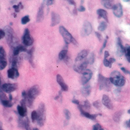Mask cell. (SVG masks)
Returning <instances> with one entry per match:
<instances>
[{"instance_id":"83f0119b","label":"cell","mask_w":130,"mask_h":130,"mask_svg":"<svg viewBox=\"0 0 130 130\" xmlns=\"http://www.w3.org/2000/svg\"><path fill=\"white\" fill-rule=\"evenodd\" d=\"M68 53V50L67 49H64L60 51L59 54V58L60 60H62L65 58V57L67 56Z\"/></svg>"},{"instance_id":"d6986e66","label":"cell","mask_w":130,"mask_h":130,"mask_svg":"<svg viewBox=\"0 0 130 130\" xmlns=\"http://www.w3.org/2000/svg\"><path fill=\"white\" fill-rule=\"evenodd\" d=\"M117 53L120 56L125 53V47L123 46L121 40L119 38L117 39Z\"/></svg>"},{"instance_id":"e0dca14e","label":"cell","mask_w":130,"mask_h":130,"mask_svg":"<svg viewBox=\"0 0 130 130\" xmlns=\"http://www.w3.org/2000/svg\"><path fill=\"white\" fill-rule=\"evenodd\" d=\"M89 51L87 49H84L82 50L80 52L78 53L77 57H76L75 61V62H78L82 61L84 59L86 58V57L87 56V55L89 54Z\"/></svg>"},{"instance_id":"ab89813d","label":"cell","mask_w":130,"mask_h":130,"mask_svg":"<svg viewBox=\"0 0 130 130\" xmlns=\"http://www.w3.org/2000/svg\"><path fill=\"white\" fill-rule=\"evenodd\" d=\"M93 130H104L101 125L99 124H96L93 126Z\"/></svg>"},{"instance_id":"9f6ffc18","label":"cell","mask_w":130,"mask_h":130,"mask_svg":"<svg viewBox=\"0 0 130 130\" xmlns=\"http://www.w3.org/2000/svg\"><path fill=\"white\" fill-rule=\"evenodd\" d=\"M12 99H13V98H12V95L10 94L9 95V100L10 101H11H11L12 100Z\"/></svg>"},{"instance_id":"d590c367","label":"cell","mask_w":130,"mask_h":130,"mask_svg":"<svg viewBox=\"0 0 130 130\" xmlns=\"http://www.w3.org/2000/svg\"><path fill=\"white\" fill-rule=\"evenodd\" d=\"M88 61L89 62V63L90 64H93V63L95 61V54L94 53H91V54H90L89 57L88 59Z\"/></svg>"},{"instance_id":"9a60e30c","label":"cell","mask_w":130,"mask_h":130,"mask_svg":"<svg viewBox=\"0 0 130 130\" xmlns=\"http://www.w3.org/2000/svg\"><path fill=\"white\" fill-rule=\"evenodd\" d=\"M83 106H78V108H79V109L80 110V112L81 113V114L82 115L84 116V117L87 118H89L91 120H95L96 117H97L98 114H91L87 112H86L84 110L83 108Z\"/></svg>"},{"instance_id":"f6af8a7d","label":"cell","mask_w":130,"mask_h":130,"mask_svg":"<svg viewBox=\"0 0 130 130\" xmlns=\"http://www.w3.org/2000/svg\"><path fill=\"white\" fill-rule=\"evenodd\" d=\"M107 38H108V37L107 38V39H106V40H105L104 43V44H103V46H102V48L101 49V50H100V52H101V53H102V51H103V49L105 48V47H106V43H107Z\"/></svg>"},{"instance_id":"1f68e13d","label":"cell","mask_w":130,"mask_h":130,"mask_svg":"<svg viewBox=\"0 0 130 130\" xmlns=\"http://www.w3.org/2000/svg\"><path fill=\"white\" fill-rule=\"evenodd\" d=\"M24 128L26 130H31L30 121L28 117H26L24 120Z\"/></svg>"},{"instance_id":"7402d4cb","label":"cell","mask_w":130,"mask_h":130,"mask_svg":"<svg viewBox=\"0 0 130 130\" xmlns=\"http://www.w3.org/2000/svg\"><path fill=\"white\" fill-rule=\"evenodd\" d=\"M98 15L101 18H103L107 22H108L107 12L103 9H99L97 11Z\"/></svg>"},{"instance_id":"7c38bea8","label":"cell","mask_w":130,"mask_h":130,"mask_svg":"<svg viewBox=\"0 0 130 130\" xmlns=\"http://www.w3.org/2000/svg\"><path fill=\"white\" fill-rule=\"evenodd\" d=\"M45 6V1H43L41 4V6L39 9V11L37 13L36 20L38 23L42 22L44 19V8Z\"/></svg>"},{"instance_id":"52a82bcc","label":"cell","mask_w":130,"mask_h":130,"mask_svg":"<svg viewBox=\"0 0 130 130\" xmlns=\"http://www.w3.org/2000/svg\"><path fill=\"white\" fill-rule=\"evenodd\" d=\"M92 32V27L91 24L89 21H85L82 26V29L81 30V36L82 37H86L89 36L90 34Z\"/></svg>"},{"instance_id":"f546056e","label":"cell","mask_w":130,"mask_h":130,"mask_svg":"<svg viewBox=\"0 0 130 130\" xmlns=\"http://www.w3.org/2000/svg\"><path fill=\"white\" fill-rule=\"evenodd\" d=\"M6 59V53L2 46L0 47V60Z\"/></svg>"},{"instance_id":"6da1fadb","label":"cell","mask_w":130,"mask_h":130,"mask_svg":"<svg viewBox=\"0 0 130 130\" xmlns=\"http://www.w3.org/2000/svg\"><path fill=\"white\" fill-rule=\"evenodd\" d=\"M4 31L6 33V41L9 46L11 48H15L18 43V39L14 35L13 30L9 26H6L4 28Z\"/></svg>"},{"instance_id":"30bf717a","label":"cell","mask_w":130,"mask_h":130,"mask_svg":"<svg viewBox=\"0 0 130 130\" xmlns=\"http://www.w3.org/2000/svg\"><path fill=\"white\" fill-rule=\"evenodd\" d=\"M18 85L16 83H5L1 86V89L7 93H10L17 89Z\"/></svg>"},{"instance_id":"4316f807","label":"cell","mask_w":130,"mask_h":130,"mask_svg":"<svg viewBox=\"0 0 130 130\" xmlns=\"http://www.w3.org/2000/svg\"><path fill=\"white\" fill-rule=\"evenodd\" d=\"M107 23L105 21H102L100 25L98 26V30H99L100 31H104L106 29V28H107Z\"/></svg>"},{"instance_id":"8d00e7d4","label":"cell","mask_w":130,"mask_h":130,"mask_svg":"<svg viewBox=\"0 0 130 130\" xmlns=\"http://www.w3.org/2000/svg\"><path fill=\"white\" fill-rule=\"evenodd\" d=\"M64 114L65 117L67 120H70L71 117V112L67 109H65L64 110Z\"/></svg>"},{"instance_id":"6f0895ef","label":"cell","mask_w":130,"mask_h":130,"mask_svg":"<svg viewBox=\"0 0 130 130\" xmlns=\"http://www.w3.org/2000/svg\"><path fill=\"white\" fill-rule=\"evenodd\" d=\"M11 3H12V4H14V3H15L16 2V1H10V2Z\"/></svg>"},{"instance_id":"11a10c76","label":"cell","mask_w":130,"mask_h":130,"mask_svg":"<svg viewBox=\"0 0 130 130\" xmlns=\"http://www.w3.org/2000/svg\"><path fill=\"white\" fill-rule=\"evenodd\" d=\"M109 61H110V62L111 64H112L113 62H114L115 61V59L114 58H110V59H109Z\"/></svg>"},{"instance_id":"9c48e42d","label":"cell","mask_w":130,"mask_h":130,"mask_svg":"<svg viewBox=\"0 0 130 130\" xmlns=\"http://www.w3.org/2000/svg\"><path fill=\"white\" fill-rule=\"evenodd\" d=\"M23 42L26 46L32 45L34 42V40L31 37L30 31L28 29H26L25 30L24 34L22 37Z\"/></svg>"},{"instance_id":"f907efd6","label":"cell","mask_w":130,"mask_h":130,"mask_svg":"<svg viewBox=\"0 0 130 130\" xmlns=\"http://www.w3.org/2000/svg\"><path fill=\"white\" fill-rule=\"evenodd\" d=\"M68 2L70 4L72 5H73V6H76V3H75V2L74 1H73V0H69V1H68Z\"/></svg>"},{"instance_id":"681fc988","label":"cell","mask_w":130,"mask_h":130,"mask_svg":"<svg viewBox=\"0 0 130 130\" xmlns=\"http://www.w3.org/2000/svg\"><path fill=\"white\" fill-rule=\"evenodd\" d=\"M72 103L74 104L77 105H79V101L76 99H73L72 100Z\"/></svg>"},{"instance_id":"c3c4849f","label":"cell","mask_w":130,"mask_h":130,"mask_svg":"<svg viewBox=\"0 0 130 130\" xmlns=\"http://www.w3.org/2000/svg\"><path fill=\"white\" fill-rule=\"evenodd\" d=\"M121 70H122V71L124 73H127V74H130V72L129 71H128L127 70H126L125 68H123V67H122L121 68Z\"/></svg>"},{"instance_id":"5b68a950","label":"cell","mask_w":130,"mask_h":130,"mask_svg":"<svg viewBox=\"0 0 130 130\" xmlns=\"http://www.w3.org/2000/svg\"><path fill=\"white\" fill-rule=\"evenodd\" d=\"M59 32L60 34L62 36L65 42L67 44L72 42L74 45H77V42L74 39L72 35L65 28L64 26H61L59 27Z\"/></svg>"},{"instance_id":"be15d7a7","label":"cell","mask_w":130,"mask_h":130,"mask_svg":"<svg viewBox=\"0 0 130 130\" xmlns=\"http://www.w3.org/2000/svg\"><path fill=\"white\" fill-rule=\"evenodd\" d=\"M129 122H130V121H129Z\"/></svg>"},{"instance_id":"94428289","label":"cell","mask_w":130,"mask_h":130,"mask_svg":"<svg viewBox=\"0 0 130 130\" xmlns=\"http://www.w3.org/2000/svg\"><path fill=\"white\" fill-rule=\"evenodd\" d=\"M128 113H130V109L128 110Z\"/></svg>"},{"instance_id":"ac0fdd59","label":"cell","mask_w":130,"mask_h":130,"mask_svg":"<svg viewBox=\"0 0 130 130\" xmlns=\"http://www.w3.org/2000/svg\"><path fill=\"white\" fill-rule=\"evenodd\" d=\"M102 103L104 105L106 106V107L109 109H112L113 108V105L112 102L108 96L106 95H104L102 98Z\"/></svg>"},{"instance_id":"e575fe53","label":"cell","mask_w":130,"mask_h":130,"mask_svg":"<svg viewBox=\"0 0 130 130\" xmlns=\"http://www.w3.org/2000/svg\"><path fill=\"white\" fill-rule=\"evenodd\" d=\"M37 117H38V114H37V112L36 110H34L32 111L31 113V119L32 120V122L34 123L35 121L37 119Z\"/></svg>"},{"instance_id":"2e32d148","label":"cell","mask_w":130,"mask_h":130,"mask_svg":"<svg viewBox=\"0 0 130 130\" xmlns=\"http://www.w3.org/2000/svg\"><path fill=\"white\" fill-rule=\"evenodd\" d=\"M57 82L60 85L62 89L64 91H67L68 90V86L66 84L63 77L60 74H57L56 76Z\"/></svg>"},{"instance_id":"7dc6e473","label":"cell","mask_w":130,"mask_h":130,"mask_svg":"<svg viewBox=\"0 0 130 130\" xmlns=\"http://www.w3.org/2000/svg\"><path fill=\"white\" fill-rule=\"evenodd\" d=\"M78 10V11H79L83 12V11H84L85 10V8L84 7H83V6L81 5V6L79 7Z\"/></svg>"},{"instance_id":"4fadbf2b","label":"cell","mask_w":130,"mask_h":130,"mask_svg":"<svg viewBox=\"0 0 130 130\" xmlns=\"http://www.w3.org/2000/svg\"><path fill=\"white\" fill-rule=\"evenodd\" d=\"M61 21V17L59 14L55 12L52 11L51 12V26L53 27L59 24Z\"/></svg>"},{"instance_id":"3957f363","label":"cell","mask_w":130,"mask_h":130,"mask_svg":"<svg viewBox=\"0 0 130 130\" xmlns=\"http://www.w3.org/2000/svg\"><path fill=\"white\" fill-rule=\"evenodd\" d=\"M37 122L40 126H43L46 119V109L43 103L41 102L37 109Z\"/></svg>"},{"instance_id":"f5cc1de1","label":"cell","mask_w":130,"mask_h":130,"mask_svg":"<svg viewBox=\"0 0 130 130\" xmlns=\"http://www.w3.org/2000/svg\"><path fill=\"white\" fill-rule=\"evenodd\" d=\"M73 13L74 15H77V9L76 8H74L73 9Z\"/></svg>"},{"instance_id":"4dcf8cb0","label":"cell","mask_w":130,"mask_h":130,"mask_svg":"<svg viewBox=\"0 0 130 130\" xmlns=\"http://www.w3.org/2000/svg\"><path fill=\"white\" fill-rule=\"evenodd\" d=\"M13 8L14 9L15 11L16 12H19L20 10V9L23 8V6L22 5V4L21 2H19L18 4V5H13Z\"/></svg>"},{"instance_id":"8fae6325","label":"cell","mask_w":130,"mask_h":130,"mask_svg":"<svg viewBox=\"0 0 130 130\" xmlns=\"http://www.w3.org/2000/svg\"><path fill=\"white\" fill-rule=\"evenodd\" d=\"M92 75V72L90 70H85L82 73V76L81 78V84L82 85L86 84L90 80Z\"/></svg>"},{"instance_id":"60d3db41","label":"cell","mask_w":130,"mask_h":130,"mask_svg":"<svg viewBox=\"0 0 130 130\" xmlns=\"http://www.w3.org/2000/svg\"><path fill=\"white\" fill-rule=\"evenodd\" d=\"M93 106L98 109H99L101 107V104L99 101H97L93 103Z\"/></svg>"},{"instance_id":"603a6c76","label":"cell","mask_w":130,"mask_h":130,"mask_svg":"<svg viewBox=\"0 0 130 130\" xmlns=\"http://www.w3.org/2000/svg\"><path fill=\"white\" fill-rule=\"evenodd\" d=\"M34 51V47H32L30 50L27 51L28 55L27 56V59L29 60L30 64L32 67H35V65L33 62V53Z\"/></svg>"},{"instance_id":"6125c7cd","label":"cell","mask_w":130,"mask_h":130,"mask_svg":"<svg viewBox=\"0 0 130 130\" xmlns=\"http://www.w3.org/2000/svg\"><path fill=\"white\" fill-rule=\"evenodd\" d=\"M10 24L11 25H12V22H10Z\"/></svg>"},{"instance_id":"816d5d0a","label":"cell","mask_w":130,"mask_h":130,"mask_svg":"<svg viewBox=\"0 0 130 130\" xmlns=\"http://www.w3.org/2000/svg\"><path fill=\"white\" fill-rule=\"evenodd\" d=\"M109 56V52L107 51H106L105 52V58L104 59H106Z\"/></svg>"},{"instance_id":"277c9868","label":"cell","mask_w":130,"mask_h":130,"mask_svg":"<svg viewBox=\"0 0 130 130\" xmlns=\"http://www.w3.org/2000/svg\"><path fill=\"white\" fill-rule=\"evenodd\" d=\"M98 82L100 89L109 91L111 89L112 83L109 78L105 77L102 74H99Z\"/></svg>"},{"instance_id":"484cf974","label":"cell","mask_w":130,"mask_h":130,"mask_svg":"<svg viewBox=\"0 0 130 130\" xmlns=\"http://www.w3.org/2000/svg\"><path fill=\"white\" fill-rule=\"evenodd\" d=\"M1 104L6 107H10L11 106H12L13 103H12L11 101H10L9 100H3V101H1Z\"/></svg>"},{"instance_id":"db71d44e","label":"cell","mask_w":130,"mask_h":130,"mask_svg":"<svg viewBox=\"0 0 130 130\" xmlns=\"http://www.w3.org/2000/svg\"><path fill=\"white\" fill-rule=\"evenodd\" d=\"M27 93H26V92L25 91H23L22 92V96L23 97V98L25 97L26 96H27Z\"/></svg>"},{"instance_id":"bcb514c9","label":"cell","mask_w":130,"mask_h":130,"mask_svg":"<svg viewBox=\"0 0 130 130\" xmlns=\"http://www.w3.org/2000/svg\"><path fill=\"white\" fill-rule=\"evenodd\" d=\"M54 4V1H52V0H48L47 1H46V5L47 6H50Z\"/></svg>"},{"instance_id":"cb8c5ba5","label":"cell","mask_w":130,"mask_h":130,"mask_svg":"<svg viewBox=\"0 0 130 130\" xmlns=\"http://www.w3.org/2000/svg\"><path fill=\"white\" fill-rule=\"evenodd\" d=\"M101 3L106 8L108 9H113L115 5L113 1H102Z\"/></svg>"},{"instance_id":"7a4b0ae2","label":"cell","mask_w":130,"mask_h":130,"mask_svg":"<svg viewBox=\"0 0 130 130\" xmlns=\"http://www.w3.org/2000/svg\"><path fill=\"white\" fill-rule=\"evenodd\" d=\"M112 84L116 86H122L125 83V78L119 72L115 71L111 73L110 78Z\"/></svg>"},{"instance_id":"f1b7e54d","label":"cell","mask_w":130,"mask_h":130,"mask_svg":"<svg viewBox=\"0 0 130 130\" xmlns=\"http://www.w3.org/2000/svg\"><path fill=\"white\" fill-rule=\"evenodd\" d=\"M125 54L128 61L130 62V46L127 45L125 47Z\"/></svg>"},{"instance_id":"91938a15","label":"cell","mask_w":130,"mask_h":130,"mask_svg":"<svg viewBox=\"0 0 130 130\" xmlns=\"http://www.w3.org/2000/svg\"><path fill=\"white\" fill-rule=\"evenodd\" d=\"M83 2H84V1H81V4H82Z\"/></svg>"},{"instance_id":"ffe728a7","label":"cell","mask_w":130,"mask_h":130,"mask_svg":"<svg viewBox=\"0 0 130 130\" xmlns=\"http://www.w3.org/2000/svg\"><path fill=\"white\" fill-rule=\"evenodd\" d=\"M19 75V73L18 71V69L11 68L8 71V76L9 78L14 79L17 78Z\"/></svg>"},{"instance_id":"680465c9","label":"cell","mask_w":130,"mask_h":130,"mask_svg":"<svg viewBox=\"0 0 130 130\" xmlns=\"http://www.w3.org/2000/svg\"><path fill=\"white\" fill-rule=\"evenodd\" d=\"M32 130H39L38 128H34V129Z\"/></svg>"},{"instance_id":"f35d334b","label":"cell","mask_w":130,"mask_h":130,"mask_svg":"<svg viewBox=\"0 0 130 130\" xmlns=\"http://www.w3.org/2000/svg\"><path fill=\"white\" fill-rule=\"evenodd\" d=\"M104 65H105L106 67H109V68H111L112 66V64L110 62L109 60H107V59H104Z\"/></svg>"},{"instance_id":"b9f144b4","label":"cell","mask_w":130,"mask_h":130,"mask_svg":"<svg viewBox=\"0 0 130 130\" xmlns=\"http://www.w3.org/2000/svg\"><path fill=\"white\" fill-rule=\"evenodd\" d=\"M8 98L5 93H4L2 91H1V101L3 100H7Z\"/></svg>"},{"instance_id":"836d02e7","label":"cell","mask_w":130,"mask_h":130,"mask_svg":"<svg viewBox=\"0 0 130 130\" xmlns=\"http://www.w3.org/2000/svg\"><path fill=\"white\" fill-rule=\"evenodd\" d=\"M30 21V19L29 15H26L22 17L21 19V23L23 25L26 24Z\"/></svg>"},{"instance_id":"d6a6232c","label":"cell","mask_w":130,"mask_h":130,"mask_svg":"<svg viewBox=\"0 0 130 130\" xmlns=\"http://www.w3.org/2000/svg\"><path fill=\"white\" fill-rule=\"evenodd\" d=\"M7 65V60H0V70L2 71L4 70Z\"/></svg>"},{"instance_id":"7bdbcfd3","label":"cell","mask_w":130,"mask_h":130,"mask_svg":"<svg viewBox=\"0 0 130 130\" xmlns=\"http://www.w3.org/2000/svg\"><path fill=\"white\" fill-rule=\"evenodd\" d=\"M6 36V33L5 32V31H4V30H0V39H3Z\"/></svg>"},{"instance_id":"d4e9b609","label":"cell","mask_w":130,"mask_h":130,"mask_svg":"<svg viewBox=\"0 0 130 130\" xmlns=\"http://www.w3.org/2000/svg\"><path fill=\"white\" fill-rule=\"evenodd\" d=\"M17 111L18 112L19 115H20V116L23 117L26 115L27 112H26L24 108L21 106H19V105L17 106Z\"/></svg>"},{"instance_id":"ba28073f","label":"cell","mask_w":130,"mask_h":130,"mask_svg":"<svg viewBox=\"0 0 130 130\" xmlns=\"http://www.w3.org/2000/svg\"><path fill=\"white\" fill-rule=\"evenodd\" d=\"M40 93V89L38 85H35L32 86L29 90L28 93V96L31 99L34 100L38 96Z\"/></svg>"},{"instance_id":"44dd1931","label":"cell","mask_w":130,"mask_h":130,"mask_svg":"<svg viewBox=\"0 0 130 130\" xmlns=\"http://www.w3.org/2000/svg\"><path fill=\"white\" fill-rule=\"evenodd\" d=\"M91 92V87L90 85H86L82 87L81 89V93L83 96L85 97H88Z\"/></svg>"},{"instance_id":"5bb4252c","label":"cell","mask_w":130,"mask_h":130,"mask_svg":"<svg viewBox=\"0 0 130 130\" xmlns=\"http://www.w3.org/2000/svg\"><path fill=\"white\" fill-rule=\"evenodd\" d=\"M113 11L114 14L116 17H121L123 15V9L120 3L115 4L113 8Z\"/></svg>"},{"instance_id":"8992f818","label":"cell","mask_w":130,"mask_h":130,"mask_svg":"<svg viewBox=\"0 0 130 130\" xmlns=\"http://www.w3.org/2000/svg\"><path fill=\"white\" fill-rule=\"evenodd\" d=\"M89 62L88 59H86L84 61H82V62H76V63L73 66L74 70L78 73H83V72L85 70V69L87 67Z\"/></svg>"},{"instance_id":"ee69618b","label":"cell","mask_w":130,"mask_h":130,"mask_svg":"<svg viewBox=\"0 0 130 130\" xmlns=\"http://www.w3.org/2000/svg\"><path fill=\"white\" fill-rule=\"evenodd\" d=\"M95 34H96V36H97V37L98 39H99V41H102V40H103V37H102V35H101L99 32H95Z\"/></svg>"},{"instance_id":"74e56055","label":"cell","mask_w":130,"mask_h":130,"mask_svg":"<svg viewBox=\"0 0 130 130\" xmlns=\"http://www.w3.org/2000/svg\"><path fill=\"white\" fill-rule=\"evenodd\" d=\"M83 106L86 109H90L91 107V104L89 102L88 100H86L84 102V104Z\"/></svg>"}]
</instances>
